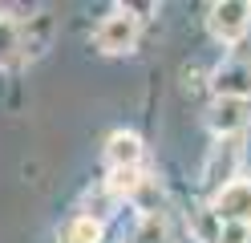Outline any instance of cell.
Returning <instances> with one entry per match:
<instances>
[{"label": "cell", "mask_w": 251, "mask_h": 243, "mask_svg": "<svg viewBox=\"0 0 251 243\" xmlns=\"http://www.w3.org/2000/svg\"><path fill=\"white\" fill-rule=\"evenodd\" d=\"M12 49H17V25L0 16V61H8Z\"/></svg>", "instance_id": "cell-11"}, {"label": "cell", "mask_w": 251, "mask_h": 243, "mask_svg": "<svg viewBox=\"0 0 251 243\" xmlns=\"http://www.w3.org/2000/svg\"><path fill=\"white\" fill-rule=\"evenodd\" d=\"M138 183H142L138 170H114V174H109V190H114V194H134Z\"/></svg>", "instance_id": "cell-10"}, {"label": "cell", "mask_w": 251, "mask_h": 243, "mask_svg": "<svg viewBox=\"0 0 251 243\" xmlns=\"http://www.w3.org/2000/svg\"><path fill=\"white\" fill-rule=\"evenodd\" d=\"M195 231H199V239H202V243H219V231H223V223L215 219V211H202L199 223H195Z\"/></svg>", "instance_id": "cell-9"}, {"label": "cell", "mask_w": 251, "mask_h": 243, "mask_svg": "<svg viewBox=\"0 0 251 243\" xmlns=\"http://www.w3.org/2000/svg\"><path fill=\"white\" fill-rule=\"evenodd\" d=\"M219 243H251V227H223L219 231Z\"/></svg>", "instance_id": "cell-12"}, {"label": "cell", "mask_w": 251, "mask_h": 243, "mask_svg": "<svg viewBox=\"0 0 251 243\" xmlns=\"http://www.w3.org/2000/svg\"><path fill=\"white\" fill-rule=\"evenodd\" d=\"M98 239H101V223L93 219V215L73 219L65 231H61V243H98Z\"/></svg>", "instance_id": "cell-8"}, {"label": "cell", "mask_w": 251, "mask_h": 243, "mask_svg": "<svg viewBox=\"0 0 251 243\" xmlns=\"http://www.w3.org/2000/svg\"><path fill=\"white\" fill-rule=\"evenodd\" d=\"M207 25H211V37L215 41L235 45V41H243L247 28H251V4H247V0H223V4L211 8Z\"/></svg>", "instance_id": "cell-1"}, {"label": "cell", "mask_w": 251, "mask_h": 243, "mask_svg": "<svg viewBox=\"0 0 251 243\" xmlns=\"http://www.w3.org/2000/svg\"><path fill=\"white\" fill-rule=\"evenodd\" d=\"M105 162H109V170H138V162H142V142H138V134L118 130L105 142Z\"/></svg>", "instance_id": "cell-5"}, {"label": "cell", "mask_w": 251, "mask_h": 243, "mask_svg": "<svg viewBox=\"0 0 251 243\" xmlns=\"http://www.w3.org/2000/svg\"><path fill=\"white\" fill-rule=\"evenodd\" d=\"M235 166H239V142H235V138H223V142L215 146L211 162H207V178L219 183V190H223L227 183H235Z\"/></svg>", "instance_id": "cell-6"}, {"label": "cell", "mask_w": 251, "mask_h": 243, "mask_svg": "<svg viewBox=\"0 0 251 243\" xmlns=\"http://www.w3.org/2000/svg\"><path fill=\"white\" fill-rule=\"evenodd\" d=\"M243 126H247V106L243 102H223V97H219L215 109H211V130L219 138H235Z\"/></svg>", "instance_id": "cell-7"}, {"label": "cell", "mask_w": 251, "mask_h": 243, "mask_svg": "<svg viewBox=\"0 0 251 243\" xmlns=\"http://www.w3.org/2000/svg\"><path fill=\"white\" fill-rule=\"evenodd\" d=\"M93 41H98V49H101V53H109V57L130 53V49H134V41H138V16H134V12H126V8L109 12L105 21L98 25Z\"/></svg>", "instance_id": "cell-2"}, {"label": "cell", "mask_w": 251, "mask_h": 243, "mask_svg": "<svg viewBox=\"0 0 251 243\" xmlns=\"http://www.w3.org/2000/svg\"><path fill=\"white\" fill-rule=\"evenodd\" d=\"M215 93L223 102H247L251 97V61L231 57L215 69Z\"/></svg>", "instance_id": "cell-4"}, {"label": "cell", "mask_w": 251, "mask_h": 243, "mask_svg": "<svg viewBox=\"0 0 251 243\" xmlns=\"http://www.w3.org/2000/svg\"><path fill=\"white\" fill-rule=\"evenodd\" d=\"M215 219L223 227H251V183L247 178H235V183H227L223 190H215Z\"/></svg>", "instance_id": "cell-3"}]
</instances>
